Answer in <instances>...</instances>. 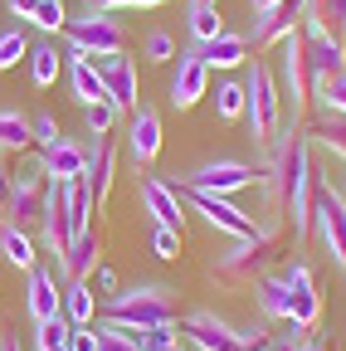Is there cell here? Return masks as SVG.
Here are the masks:
<instances>
[{
    "mask_svg": "<svg viewBox=\"0 0 346 351\" xmlns=\"http://www.w3.org/2000/svg\"><path fill=\"white\" fill-rule=\"evenodd\" d=\"M244 122H249V142L254 147H273L278 127H283V93H278V78L269 59H249L244 64Z\"/></svg>",
    "mask_w": 346,
    "mask_h": 351,
    "instance_id": "277c9868",
    "label": "cell"
},
{
    "mask_svg": "<svg viewBox=\"0 0 346 351\" xmlns=\"http://www.w3.org/2000/svg\"><path fill=\"white\" fill-rule=\"evenodd\" d=\"M308 142H317V147H327L336 161H346V117H336V112H322V117L308 127Z\"/></svg>",
    "mask_w": 346,
    "mask_h": 351,
    "instance_id": "f546056e",
    "label": "cell"
},
{
    "mask_svg": "<svg viewBox=\"0 0 346 351\" xmlns=\"http://www.w3.org/2000/svg\"><path fill=\"white\" fill-rule=\"evenodd\" d=\"M25 307H29V317L34 322H49V317H59L64 313V283H59V274L54 269H29V283H25Z\"/></svg>",
    "mask_w": 346,
    "mask_h": 351,
    "instance_id": "ffe728a7",
    "label": "cell"
},
{
    "mask_svg": "<svg viewBox=\"0 0 346 351\" xmlns=\"http://www.w3.org/2000/svg\"><path fill=\"white\" fill-rule=\"evenodd\" d=\"M181 337H186L195 351H244L239 327H230L225 317L205 313V307H195V313H186V317H181Z\"/></svg>",
    "mask_w": 346,
    "mask_h": 351,
    "instance_id": "4fadbf2b",
    "label": "cell"
},
{
    "mask_svg": "<svg viewBox=\"0 0 346 351\" xmlns=\"http://www.w3.org/2000/svg\"><path fill=\"white\" fill-rule=\"evenodd\" d=\"M142 59H151V64H171V59H176V39H171L166 29H151V34L142 39Z\"/></svg>",
    "mask_w": 346,
    "mask_h": 351,
    "instance_id": "ab89813d",
    "label": "cell"
},
{
    "mask_svg": "<svg viewBox=\"0 0 346 351\" xmlns=\"http://www.w3.org/2000/svg\"><path fill=\"white\" fill-rule=\"evenodd\" d=\"M20 59H29V39H25V29H0V73H10Z\"/></svg>",
    "mask_w": 346,
    "mask_h": 351,
    "instance_id": "d590c367",
    "label": "cell"
},
{
    "mask_svg": "<svg viewBox=\"0 0 346 351\" xmlns=\"http://www.w3.org/2000/svg\"><path fill=\"white\" fill-rule=\"evenodd\" d=\"M176 191H181V186H176ZM181 195L190 200L195 215H205V225H210V230H220L225 239H244V234L258 230V225H254V215L239 210L230 195H210V191H181Z\"/></svg>",
    "mask_w": 346,
    "mask_h": 351,
    "instance_id": "9c48e42d",
    "label": "cell"
},
{
    "mask_svg": "<svg viewBox=\"0 0 346 351\" xmlns=\"http://www.w3.org/2000/svg\"><path fill=\"white\" fill-rule=\"evenodd\" d=\"M0 351H20V341L15 337H0Z\"/></svg>",
    "mask_w": 346,
    "mask_h": 351,
    "instance_id": "816d5d0a",
    "label": "cell"
},
{
    "mask_svg": "<svg viewBox=\"0 0 346 351\" xmlns=\"http://www.w3.org/2000/svg\"><path fill=\"white\" fill-rule=\"evenodd\" d=\"M0 254H5V263H15V269H34L39 263V249H34V234L20 230V225H0Z\"/></svg>",
    "mask_w": 346,
    "mask_h": 351,
    "instance_id": "83f0119b",
    "label": "cell"
},
{
    "mask_svg": "<svg viewBox=\"0 0 346 351\" xmlns=\"http://www.w3.org/2000/svg\"><path fill=\"white\" fill-rule=\"evenodd\" d=\"M137 195H142V210L156 219L161 230H186V195L171 181H161V176H142Z\"/></svg>",
    "mask_w": 346,
    "mask_h": 351,
    "instance_id": "9a60e30c",
    "label": "cell"
},
{
    "mask_svg": "<svg viewBox=\"0 0 346 351\" xmlns=\"http://www.w3.org/2000/svg\"><path fill=\"white\" fill-rule=\"evenodd\" d=\"M161 142H166V132H161V112L156 108H132V122H127V156H132L137 166H151L161 156Z\"/></svg>",
    "mask_w": 346,
    "mask_h": 351,
    "instance_id": "ac0fdd59",
    "label": "cell"
},
{
    "mask_svg": "<svg viewBox=\"0 0 346 351\" xmlns=\"http://www.w3.org/2000/svg\"><path fill=\"white\" fill-rule=\"evenodd\" d=\"M10 191H15V171H10L5 156H0V225H5V210H10Z\"/></svg>",
    "mask_w": 346,
    "mask_h": 351,
    "instance_id": "f6af8a7d",
    "label": "cell"
},
{
    "mask_svg": "<svg viewBox=\"0 0 346 351\" xmlns=\"http://www.w3.org/2000/svg\"><path fill=\"white\" fill-rule=\"evenodd\" d=\"M117 103H93V108H83V117H88V132L93 137H112V127H117Z\"/></svg>",
    "mask_w": 346,
    "mask_h": 351,
    "instance_id": "f35d334b",
    "label": "cell"
},
{
    "mask_svg": "<svg viewBox=\"0 0 346 351\" xmlns=\"http://www.w3.org/2000/svg\"><path fill=\"white\" fill-rule=\"evenodd\" d=\"M103 322L108 327H171L181 322L176 313V288L166 283H132L103 298Z\"/></svg>",
    "mask_w": 346,
    "mask_h": 351,
    "instance_id": "3957f363",
    "label": "cell"
},
{
    "mask_svg": "<svg viewBox=\"0 0 346 351\" xmlns=\"http://www.w3.org/2000/svg\"><path fill=\"white\" fill-rule=\"evenodd\" d=\"M98 351H137V341H132V332L127 327H98Z\"/></svg>",
    "mask_w": 346,
    "mask_h": 351,
    "instance_id": "7bdbcfd3",
    "label": "cell"
},
{
    "mask_svg": "<svg viewBox=\"0 0 346 351\" xmlns=\"http://www.w3.org/2000/svg\"><path fill=\"white\" fill-rule=\"evenodd\" d=\"M98 254H103V239H98V230L88 225L83 234H73L69 254L59 258V269H54V274H59V283H73V278H88V274L98 269V263H103Z\"/></svg>",
    "mask_w": 346,
    "mask_h": 351,
    "instance_id": "7402d4cb",
    "label": "cell"
},
{
    "mask_svg": "<svg viewBox=\"0 0 346 351\" xmlns=\"http://www.w3.org/2000/svg\"><path fill=\"white\" fill-rule=\"evenodd\" d=\"M269 5H278V0H249V10L258 15V10H269Z\"/></svg>",
    "mask_w": 346,
    "mask_h": 351,
    "instance_id": "f907efd6",
    "label": "cell"
},
{
    "mask_svg": "<svg viewBox=\"0 0 346 351\" xmlns=\"http://www.w3.org/2000/svg\"><path fill=\"white\" fill-rule=\"evenodd\" d=\"M186 29H190V39H195V44H205V39H214V34H225V15H220V5H205V0H190Z\"/></svg>",
    "mask_w": 346,
    "mask_h": 351,
    "instance_id": "1f68e13d",
    "label": "cell"
},
{
    "mask_svg": "<svg viewBox=\"0 0 346 351\" xmlns=\"http://www.w3.org/2000/svg\"><path fill=\"white\" fill-rule=\"evenodd\" d=\"M312 234L322 239L332 269L346 274V195L332 181H322V176H317V191H312Z\"/></svg>",
    "mask_w": 346,
    "mask_h": 351,
    "instance_id": "8992f818",
    "label": "cell"
},
{
    "mask_svg": "<svg viewBox=\"0 0 346 351\" xmlns=\"http://www.w3.org/2000/svg\"><path fill=\"white\" fill-rule=\"evenodd\" d=\"M88 64L98 69V78H103V88H108V103H117V108L132 112L137 98H142L137 59H127V54H98V59H88Z\"/></svg>",
    "mask_w": 346,
    "mask_h": 351,
    "instance_id": "7c38bea8",
    "label": "cell"
},
{
    "mask_svg": "<svg viewBox=\"0 0 346 351\" xmlns=\"http://www.w3.org/2000/svg\"><path fill=\"white\" fill-rule=\"evenodd\" d=\"M205 5H220V0H205Z\"/></svg>",
    "mask_w": 346,
    "mask_h": 351,
    "instance_id": "db71d44e",
    "label": "cell"
},
{
    "mask_svg": "<svg viewBox=\"0 0 346 351\" xmlns=\"http://www.w3.org/2000/svg\"><path fill=\"white\" fill-rule=\"evenodd\" d=\"M5 5H10V15H15V20H34L39 0H5Z\"/></svg>",
    "mask_w": 346,
    "mask_h": 351,
    "instance_id": "c3c4849f",
    "label": "cell"
},
{
    "mask_svg": "<svg viewBox=\"0 0 346 351\" xmlns=\"http://www.w3.org/2000/svg\"><path fill=\"white\" fill-rule=\"evenodd\" d=\"M254 181H258V171H254L249 161H239V156H214V161H205V166L176 176L171 186H181V191H210V195H239V191H249Z\"/></svg>",
    "mask_w": 346,
    "mask_h": 351,
    "instance_id": "ba28073f",
    "label": "cell"
},
{
    "mask_svg": "<svg viewBox=\"0 0 346 351\" xmlns=\"http://www.w3.org/2000/svg\"><path fill=\"white\" fill-rule=\"evenodd\" d=\"M278 93H283V117L288 122H302L312 103V73H308V44H302V25L278 44Z\"/></svg>",
    "mask_w": 346,
    "mask_h": 351,
    "instance_id": "5b68a950",
    "label": "cell"
},
{
    "mask_svg": "<svg viewBox=\"0 0 346 351\" xmlns=\"http://www.w3.org/2000/svg\"><path fill=\"white\" fill-rule=\"evenodd\" d=\"M69 88H73V98L83 108H93V103H108V88L98 78V69L83 59V54H69Z\"/></svg>",
    "mask_w": 346,
    "mask_h": 351,
    "instance_id": "484cf974",
    "label": "cell"
},
{
    "mask_svg": "<svg viewBox=\"0 0 346 351\" xmlns=\"http://www.w3.org/2000/svg\"><path fill=\"white\" fill-rule=\"evenodd\" d=\"M205 93H210V64L200 59V49L176 54V73H171V108L190 112Z\"/></svg>",
    "mask_w": 346,
    "mask_h": 351,
    "instance_id": "2e32d148",
    "label": "cell"
},
{
    "mask_svg": "<svg viewBox=\"0 0 346 351\" xmlns=\"http://www.w3.org/2000/svg\"><path fill=\"white\" fill-rule=\"evenodd\" d=\"M45 200H49V176L45 171H20L15 176V191H10V210H5V225H20V230H34L39 215H45Z\"/></svg>",
    "mask_w": 346,
    "mask_h": 351,
    "instance_id": "8fae6325",
    "label": "cell"
},
{
    "mask_svg": "<svg viewBox=\"0 0 346 351\" xmlns=\"http://www.w3.org/2000/svg\"><path fill=\"white\" fill-rule=\"evenodd\" d=\"M297 351H332V346H327V341H322V337H308V341H302V346H297Z\"/></svg>",
    "mask_w": 346,
    "mask_h": 351,
    "instance_id": "681fc988",
    "label": "cell"
},
{
    "mask_svg": "<svg viewBox=\"0 0 346 351\" xmlns=\"http://www.w3.org/2000/svg\"><path fill=\"white\" fill-rule=\"evenodd\" d=\"M137 341V351H166V346H176L181 341V322H171V327H127Z\"/></svg>",
    "mask_w": 346,
    "mask_h": 351,
    "instance_id": "e575fe53",
    "label": "cell"
},
{
    "mask_svg": "<svg viewBox=\"0 0 346 351\" xmlns=\"http://www.w3.org/2000/svg\"><path fill=\"white\" fill-rule=\"evenodd\" d=\"M29 127H34V147H39V152H45V147H54V142L64 137L54 112H34V117H29Z\"/></svg>",
    "mask_w": 346,
    "mask_h": 351,
    "instance_id": "60d3db41",
    "label": "cell"
},
{
    "mask_svg": "<svg viewBox=\"0 0 346 351\" xmlns=\"http://www.w3.org/2000/svg\"><path fill=\"white\" fill-rule=\"evenodd\" d=\"M69 351H98V332L93 327H73L69 332Z\"/></svg>",
    "mask_w": 346,
    "mask_h": 351,
    "instance_id": "7dc6e473",
    "label": "cell"
},
{
    "mask_svg": "<svg viewBox=\"0 0 346 351\" xmlns=\"http://www.w3.org/2000/svg\"><path fill=\"white\" fill-rule=\"evenodd\" d=\"M312 98L322 103V112H336V117H346V73H336V78L317 83V88H312Z\"/></svg>",
    "mask_w": 346,
    "mask_h": 351,
    "instance_id": "8d00e7d4",
    "label": "cell"
},
{
    "mask_svg": "<svg viewBox=\"0 0 346 351\" xmlns=\"http://www.w3.org/2000/svg\"><path fill=\"white\" fill-rule=\"evenodd\" d=\"M88 283H93V293H103V298H112V293H117V274L108 269V263H98V269L88 274Z\"/></svg>",
    "mask_w": 346,
    "mask_h": 351,
    "instance_id": "bcb514c9",
    "label": "cell"
},
{
    "mask_svg": "<svg viewBox=\"0 0 346 351\" xmlns=\"http://www.w3.org/2000/svg\"><path fill=\"white\" fill-rule=\"evenodd\" d=\"M302 25H317L332 39H346V0H308L302 5Z\"/></svg>",
    "mask_w": 346,
    "mask_h": 351,
    "instance_id": "f1b7e54d",
    "label": "cell"
},
{
    "mask_svg": "<svg viewBox=\"0 0 346 351\" xmlns=\"http://www.w3.org/2000/svg\"><path fill=\"white\" fill-rule=\"evenodd\" d=\"M264 191L278 215V225H293V239L312 234V191H317V171H312V142H308V122H288L278 127V137L264 161Z\"/></svg>",
    "mask_w": 346,
    "mask_h": 351,
    "instance_id": "6da1fadb",
    "label": "cell"
},
{
    "mask_svg": "<svg viewBox=\"0 0 346 351\" xmlns=\"http://www.w3.org/2000/svg\"><path fill=\"white\" fill-rule=\"evenodd\" d=\"M254 307H258V317L264 322H288L293 317V298H288V278L283 269H269L264 278H254Z\"/></svg>",
    "mask_w": 346,
    "mask_h": 351,
    "instance_id": "44dd1931",
    "label": "cell"
},
{
    "mask_svg": "<svg viewBox=\"0 0 346 351\" xmlns=\"http://www.w3.org/2000/svg\"><path fill=\"white\" fill-rule=\"evenodd\" d=\"M161 5V0H88V5H83V10H156Z\"/></svg>",
    "mask_w": 346,
    "mask_h": 351,
    "instance_id": "ee69618b",
    "label": "cell"
},
{
    "mask_svg": "<svg viewBox=\"0 0 346 351\" xmlns=\"http://www.w3.org/2000/svg\"><path fill=\"white\" fill-rule=\"evenodd\" d=\"M283 258V230L278 225H258L244 239H230L225 254H214V278L230 288H249L254 278H264L269 269H278Z\"/></svg>",
    "mask_w": 346,
    "mask_h": 351,
    "instance_id": "7a4b0ae2",
    "label": "cell"
},
{
    "mask_svg": "<svg viewBox=\"0 0 346 351\" xmlns=\"http://www.w3.org/2000/svg\"><path fill=\"white\" fill-rule=\"evenodd\" d=\"M83 181H88V191H93V215H98L108 205V195H112V181H117V142L112 137H93Z\"/></svg>",
    "mask_w": 346,
    "mask_h": 351,
    "instance_id": "d6986e66",
    "label": "cell"
},
{
    "mask_svg": "<svg viewBox=\"0 0 346 351\" xmlns=\"http://www.w3.org/2000/svg\"><path fill=\"white\" fill-rule=\"evenodd\" d=\"M64 44H69V54H83V59H98V54H122V25L108 15V10H83L78 20L64 25Z\"/></svg>",
    "mask_w": 346,
    "mask_h": 351,
    "instance_id": "52a82bcc",
    "label": "cell"
},
{
    "mask_svg": "<svg viewBox=\"0 0 346 351\" xmlns=\"http://www.w3.org/2000/svg\"><path fill=\"white\" fill-rule=\"evenodd\" d=\"M29 83L34 88H54L59 83V44H29Z\"/></svg>",
    "mask_w": 346,
    "mask_h": 351,
    "instance_id": "4dcf8cb0",
    "label": "cell"
},
{
    "mask_svg": "<svg viewBox=\"0 0 346 351\" xmlns=\"http://www.w3.org/2000/svg\"><path fill=\"white\" fill-rule=\"evenodd\" d=\"M195 49H200V59L210 64V73L214 69H244L249 64V39L244 34H234V29H225V34H214V39H205V44H195Z\"/></svg>",
    "mask_w": 346,
    "mask_h": 351,
    "instance_id": "cb8c5ba5",
    "label": "cell"
},
{
    "mask_svg": "<svg viewBox=\"0 0 346 351\" xmlns=\"http://www.w3.org/2000/svg\"><path fill=\"white\" fill-rule=\"evenodd\" d=\"M151 254L156 258H166V263H176L181 258V230H151Z\"/></svg>",
    "mask_w": 346,
    "mask_h": 351,
    "instance_id": "b9f144b4",
    "label": "cell"
},
{
    "mask_svg": "<svg viewBox=\"0 0 346 351\" xmlns=\"http://www.w3.org/2000/svg\"><path fill=\"white\" fill-rule=\"evenodd\" d=\"M39 171H45L49 181H73V176L88 171V152H83L78 142H69V137H59L54 147L39 152Z\"/></svg>",
    "mask_w": 346,
    "mask_h": 351,
    "instance_id": "603a6c76",
    "label": "cell"
},
{
    "mask_svg": "<svg viewBox=\"0 0 346 351\" xmlns=\"http://www.w3.org/2000/svg\"><path fill=\"white\" fill-rule=\"evenodd\" d=\"M29 25H34V29H45V34H64V25H69L64 0H39V10H34Z\"/></svg>",
    "mask_w": 346,
    "mask_h": 351,
    "instance_id": "74e56055",
    "label": "cell"
},
{
    "mask_svg": "<svg viewBox=\"0 0 346 351\" xmlns=\"http://www.w3.org/2000/svg\"><path fill=\"white\" fill-rule=\"evenodd\" d=\"M166 351H186V346H181V341H176V346H166Z\"/></svg>",
    "mask_w": 346,
    "mask_h": 351,
    "instance_id": "f5cc1de1",
    "label": "cell"
},
{
    "mask_svg": "<svg viewBox=\"0 0 346 351\" xmlns=\"http://www.w3.org/2000/svg\"><path fill=\"white\" fill-rule=\"evenodd\" d=\"M20 152H34L29 112H20L15 103H0V156H20Z\"/></svg>",
    "mask_w": 346,
    "mask_h": 351,
    "instance_id": "d4e9b609",
    "label": "cell"
},
{
    "mask_svg": "<svg viewBox=\"0 0 346 351\" xmlns=\"http://www.w3.org/2000/svg\"><path fill=\"white\" fill-rule=\"evenodd\" d=\"M302 44H308V73H312V88L346 73V39H332L327 29L317 25H302Z\"/></svg>",
    "mask_w": 346,
    "mask_h": 351,
    "instance_id": "e0dca14e",
    "label": "cell"
},
{
    "mask_svg": "<svg viewBox=\"0 0 346 351\" xmlns=\"http://www.w3.org/2000/svg\"><path fill=\"white\" fill-rule=\"evenodd\" d=\"M214 117L239 122L244 117V78H220L214 83Z\"/></svg>",
    "mask_w": 346,
    "mask_h": 351,
    "instance_id": "d6a6232c",
    "label": "cell"
},
{
    "mask_svg": "<svg viewBox=\"0 0 346 351\" xmlns=\"http://www.w3.org/2000/svg\"><path fill=\"white\" fill-rule=\"evenodd\" d=\"M283 278H288V298H293V317L297 327L317 332L322 322V293H317V274L308 269V263H283Z\"/></svg>",
    "mask_w": 346,
    "mask_h": 351,
    "instance_id": "5bb4252c",
    "label": "cell"
},
{
    "mask_svg": "<svg viewBox=\"0 0 346 351\" xmlns=\"http://www.w3.org/2000/svg\"><path fill=\"white\" fill-rule=\"evenodd\" d=\"M64 317H69L73 327H93V317H98V293H93L88 278L64 283Z\"/></svg>",
    "mask_w": 346,
    "mask_h": 351,
    "instance_id": "4316f807",
    "label": "cell"
},
{
    "mask_svg": "<svg viewBox=\"0 0 346 351\" xmlns=\"http://www.w3.org/2000/svg\"><path fill=\"white\" fill-rule=\"evenodd\" d=\"M69 332H73V322L64 313L49 322H34V351H69Z\"/></svg>",
    "mask_w": 346,
    "mask_h": 351,
    "instance_id": "836d02e7",
    "label": "cell"
},
{
    "mask_svg": "<svg viewBox=\"0 0 346 351\" xmlns=\"http://www.w3.org/2000/svg\"><path fill=\"white\" fill-rule=\"evenodd\" d=\"M302 5H308V0H278V5L258 10V15H254V29L244 34V39H249V49H254V54L278 49V44L302 25Z\"/></svg>",
    "mask_w": 346,
    "mask_h": 351,
    "instance_id": "30bf717a",
    "label": "cell"
}]
</instances>
